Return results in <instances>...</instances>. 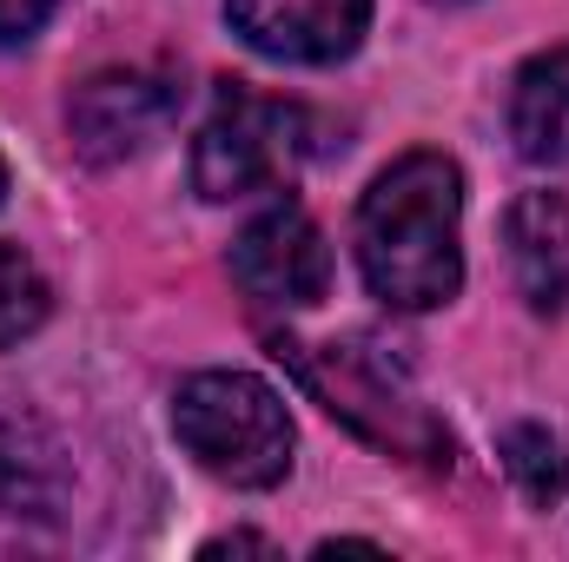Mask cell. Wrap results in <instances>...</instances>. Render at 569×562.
<instances>
[{"label": "cell", "instance_id": "cell-1", "mask_svg": "<svg viewBox=\"0 0 569 562\" xmlns=\"http://www.w3.org/2000/svg\"><path fill=\"white\" fill-rule=\"evenodd\" d=\"M463 172L443 152L385 165L358 205V272L391 311H437L463 284Z\"/></svg>", "mask_w": 569, "mask_h": 562}, {"label": "cell", "instance_id": "cell-2", "mask_svg": "<svg viewBox=\"0 0 569 562\" xmlns=\"http://www.w3.org/2000/svg\"><path fill=\"white\" fill-rule=\"evenodd\" d=\"M172 430L199 470L232 490H272L291 470V411L246 371H199L172 398Z\"/></svg>", "mask_w": 569, "mask_h": 562}, {"label": "cell", "instance_id": "cell-3", "mask_svg": "<svg viewBox=\"0 0 569 562\" xmlns=\"http://www.w3.org/2000/svg\"><path fill=\"white\" fill-rule=\"evenodd\" d=\"M279 364L298 371V384L331 411L345 418L358 436H371L378 450H398V456H418V463H450V430L418 404V391L385 364L371 358L365 344H298V338H272Z\"/></svg>", "mask_w": 569, "mask_h": 562}, {"label": "cell", "instance_id": "cell-4", "mask_svg": "<svg viewBox=\"0 0 569 562\" xmlns=\"http://www.w3.org/2000/svg\"><path fill=\"white\" fill-rule=\"evenodd\" d=\"M311 152H318V120L298 100L226 87L212 120L192 140V185H199V199L232 205V199L284 185Z\"/></svg>", "mask_w": 569, "mask_h": 562}, {"label": "cell", "instance_id": "cell-5", "mask_svg": "<svg viewBox=\"0 0 569 562\" xmlns=\"http://www.w3.org/2000/svg\"><path fill=\"white\" fill-rule=\"evenodd\" d=\"M179 100H186L179 80L146 73V67H113V73H93L67 100V127H73V145L93 165H120L179 120Z\"/></svg>", "mask_w": 569, "mask_h": 562}, {"label": "cell", "instance_id": "cell-6", "mask_svg": "<svg viewBox=\"0 0 569 562\" xmlns=\"http://www.w3.org/2000/svg\"><path fill=\"white\" fill-rule=\"evenodd\" d=\"M232 279L246 298L279 304V311H305L331 291V252L325 232L311 225V212L298 205H272L259 212L239 239H232Z\"/></svg>", "mask_w": 569, "mask_h": 562}, {"label": "cell", "instance_id": "cell-7", "mask_svg": "<svg viewBox=\"0 0 569 562\" xmlns=\"http://www.w3.org/2000/svg\"><path fill=\"white\" fill-rule=\"evenodd\" d=\"M232 33L291 67H331L345 53H358L365 27H371V0H226Z\"/></svg>", "mask_w": 569, "mask_h": 562}, {"label": "cell", "instance_id": "cell-8", "mask_svg": "<svg viewBox=\"0 0 569 562\" xmlns=\"http://www.w3.org/2000/svg\"><path fill=\"white\" fill-rule=\"evenodd\" d=\"M510 272L537 311H569V199L563 192H523L510 205Z\"/></svg>", "mask_w": 569, "mask_h": 562}, {"label": "cell", "instance_id": "cell-9", "mask_svg": "<svg viewBox=\"0 0 569 562\" xmlns=\"http://www.w3.org/2000/svg\"><path fill=\"white\" fill-rule=\"evenodd\" d=\"M510 140L530 165H569V47L530 60L510 93Z\"/></svg>", "mask_w": 569, "mask_h": 562}, {"label": "cell", "instance_id": "cell-10", "mask_svg": "<svg viewBox=\"0 0 569 562\" xmlns=\"http://www.w3.org/2000/svg\"><path fill=\"white\" fill-rule=\"evenodd\" d=\"M503 470H510V483L530 496V503H557L569 483V463H563V443L543 430V423H510L503 430Z\"/></svg>", "mask_w": 569, "mask_h": 562}, {"label": "cell", "instance_id": "cell-11", "mask_svg": "<svg viewBox=\"0 0 569 562\" xmlns=\"http://www.w3.org/2000/svg\"><path fill=\"white\" fill-rule=\"evenodd\" d=\"M53 311V291L40 279V265L20 245H0V351H13L20 338H33Z\"/></svg>", "mask_w": 569, "mask_h": 562}, {"label": "cell", "instance_id": "cell-12", "mask_svg": "<svg viewBox=\"0 0 569 562\" xmlns=\"http://www.w3.org/2000/svg\"><path fill=\"white\" fill-rule=\"evenodd\" d=\"M33 510V476H27V456H20V436L0 423V536H20Z\"/></svg>", "mask_w": 569, "mask_h": 562}, {"label": "cell", "instance_id": "cell-13", "mask_svg": "<svg viewBox=\"0 0 569 562\" xmlns=\"http://www.w3.org/2000/svg\"><path fill=\"white\" fill-rule=\"evenodd\" d=\"M53 7H60V0H0V47L33 40V33L53 20Z\"/></svg>", "mask_w": 569, "mask_h": 562}, {"label": "cell", "instance_id": "cell-14", "mask_svg": "<svg viewBox=\"0 0 569 562\" xmlns=\"http://www.w3.org/2000/svg\"><path fill=\"white\" fill-rule=\"evenodd\" d=\"M226 550H272L266 536H226V543H206V556H226Z\"/></svg>", "mask_w": 569, "mask_h": 562}, {"label": "cell", "instance_id": "cell-15", "mask_svg": "<svg viewBox=\"0 0 569 562\" xmlns=\"http://www.w3.org/2000/svg\"><path fill=\"white\" fill-rule=\"evenodd\" d=\"M0 199H7V165H0Z\"/></svg>", "mask_w": 569, "mask_h": 562}, {"label": "cell", "instance_id": "cell-16", "mask_svg": "<svg viewBox=\"0 0 569 562\" xmlns=\"http://www.w3.org/2000/svg\"><path fill=\"white\" fill-rule=\"evenodd\" d=\"M443 7H457V0H443Z\"/></svg>", "mask_w": 569, "mask_h": 562}]
</instances>
